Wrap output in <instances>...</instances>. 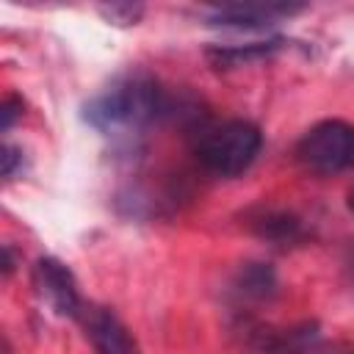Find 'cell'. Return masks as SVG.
I'll return each instance as SVG.
<instances>
[{"label": "cell", "mask_w": 354, "mask_h": 354, "mask_svg": "<svg viewBox=\"0 0 354 354\" xmlns=\"http://www.w3.org/2000/svg\"><path fill=\"white\" fill-rule=\"evenodd\" d=\"M163 111V91L144 69L116 75L83 102V122L102 136H136Z\"/></svg>", "instance_id": "cell-1"}, {"label": "cell", "mask_w": 354, "mask_h": 354, "mask_svg": "<svg viewBox=\"0 0 354 354\" xmlns=\"http://www.w3.org/2000/svg\"><path fill=\"white\" fill-rule=\"evenodd\" d=\"M263 133L246 119H230L221 124L202 127L194 144L196 160L216 177L243 174L260 155Z\"/></svg>", "instance_id": "cell-2"}, {"label": "cell", "mask_w": 354, "mask_h": 354, "mask_svg": "<svg viewBox=\"0 0 354 354\" xmlns=\"http://www.w3.org/2000/svg\"><path fill=\"white\" fill-rule=\"evenodd\" d=\"M296 160L315 174H337L354 166V127L343 119L313 124L296 144Z\"/></svg>", "instance_id": "cell-3"}, {"label": "cell", "mask_w": 354, "mask_h": 354, "mask_svg": "<svg viewBox=\"0 0 354 354\" xmlns=\"http://www.w3.org/2000/svg\"><path fill=\"white\" fill-rule=\"evenodd\" d=\"M33 288H36V296L53 313L69 315V318H80L83 301H80V293H77L75 274L58 257H39L36 260V266H33Z\"/></svg>", "instance_id": "cell-4"}, {"label": "cell", "mask_w": 354, "mask_h": 354, "mask_svg": "<svg viewBox=\"0 0 354 354\" xmlns=\"http://www.w3.org/2000/svg\"><path fill=\"white\" fill-rule=\"evenodd\" d=\"M304 6H290V3H227L216 6L207 14V25L216 28H235V30H260L274 25L282 17L299 14Z\"/></svg>", "instance_id": "cell-5"}, {"label": "cell", "mask_w": 354, "mask_h": 354, "mask_svg": "<svg viewBox=\"0 0 354 354\" xmlns=\"http://www.w3.org/2000/svg\"><path fill=\"white\" fill-rule=\"evenodd\" d=\"M80 318L86 337L91 340L97 354H138L133 335L108 307H83Z\"/></svg>", "instance_id": "cell-6"}, {"label": "cell", "mask_w": 354, "mask_h": 354, "mask_svg": "<svg viewBox=\"0 0 354 354\" xmlns=\"http://www.w3.org/2000/svg\"><path fill=\"white\" fill-rule=\"evenodd\" d=\"M249 227L263 241H271L277 246H290V243H299L304 238L301 218L288 213V210H277V207H257V210H252L249 213Z\"/></svg>", "instance_id": "cell-7"}, {"label": "cell", "mask_w": 354, "mask_h": 354, "mask_svg": "<svg viewBox=\"0 0 354 354\" xmlns=\"http://www.w3.org/2000/svg\"><path fill=\"white\" fill-rule=\"evenodd\" d=\"M279 47H282V39L246 41V44H216V47H207L205 55L216 69H238V66H249L254 61L271 58Z\"/></svg>", "instance_id": "cell-8"}, {"label": "cell", "mask_w": 354, "mask_h": 354, "mask_svg": "<svg viewBox=\"0 0 354 354\" xmlns=\"http://www.w3.org/2000/svg\"><path fill=\"white\" fill-rule=\"evenodd\" d=\"M235 290L243 299H254V301L271 299L277 293V274L268 263H246L235 274Z\"/></svg>", "instance_id": "cell-9"}, {"label": "cell", "mask_w": 354, "mask_h": 354, "mask_svg": "<svg viewBox=\"0 0 354 354\" xmlns=\"http://www.w3.org/2000/svg\"><path fill=\"white\" fill-rule=\"evenodd\" d=\"M100 14L113 25H136L144 17V6L141 3H111V6H100Z\"/></svg>", "instance_id": "cell-10"}, {"label": "cell", "mask_w": 354, "mask_h": 354, "mask_svg": "<svg viewBox=\"0 0 354 354\" xmlns=\"http://www.w3.org/2000/svg\"><path fill=\"white\" fill-rule=\"evenodd\" d=\"M0 160H3V177L6 180H11L19 169H22V149L19 147H14V144H3V155H0Z\"/></svg>", "instance_id": "cell-11"}, {"label": "cell", "mask_w": 354, "mask_h": 354, "mask_svg": "<svg viewBox=\"0 0 354 354\" xmlns=\"http://www.w3.org/2000/svg\"><path fill=\"white\" fill-rule=\"evenodd\" d=\"M0 116H3V130H8L19 116H22V100L19 97H6L3 100V111H0Z\"/></svg>", "instance_id": "cell-12"}, {"label": "cell", "mask_w": 354, "mask_h": 354, "mask_svg": "<svg viewBox=\"0 0 354 354\" xmlns=\"http://www.w3.org/2000/svg\"><path fill=\"white\" fill-rule=\"evenodd\" d=\"M299 354H354V351H348L343 346H335V343H310Z\"/></svg>", "instance_id": "cell-13"}, {"label": "cell", "mask_w": 354, "mask_h": 354, "mask_svg": "<svg viewBox=\"0 0 354 354\" xmlns=\"http://www.w3.org/2000/svg\"><path fill=\"white\" fill-rule=\"evenodd\" d=\"M3 271H6V277L14 271V254H11V246H6V263H3Z\"/></svg>", "instance_id": "cell-14"}, {"label": "cell", "mask_w": 354, "mask_h": 354, "mask_svg": "<svg viewBox=\"0 0 354 354\" xmlns=\"http://www.w3.org/2000/svg\"><path fill=\"white\" fill-rule=\"evenodd\" d=\"M348 210H351V213H354V191H351V194H348Z\"/></svg>", "instance_id": "cell-15"}]
</instances>
